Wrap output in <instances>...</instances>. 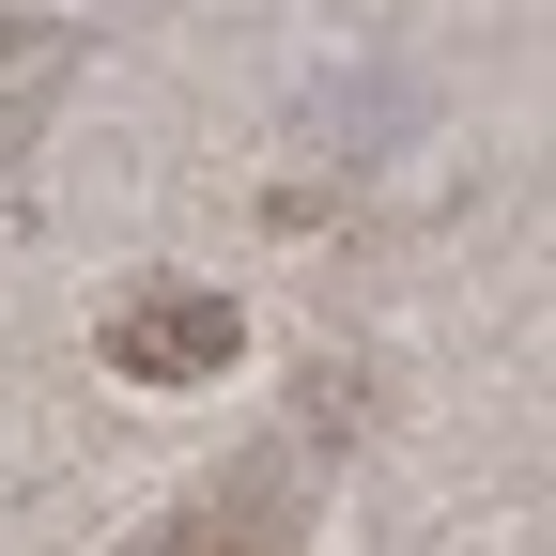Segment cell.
<instances>
[{"mask_svg":"<svg viewBox=\"0 0 556 556\" xmlns=\"http://www.w3.org/2000/svg\"><path fill=\"white\" fill-rule=\"evenodd\" d=\"M217 356H232V309H217V294H155V309L109 325V371H155V387L217 371Z\"/></svg>","mask_w":556,"mask_h":556,"instance_id":"obj_1","label":"cell"},{"mask_svg":"<svg viewBox=\"0 0 556 556\" xmlns=\"http://www.w3.org/2000/svg\"><path fill=\"white\" fill-rule=\"evenodd\" d=\"M155 556H294V541H278V526H248V495H217L201 526H170Z\"/></svg>","mask_w":556,"mask_h":556,"instance_id":"obj_2","label":"cell"}]
</instances>
